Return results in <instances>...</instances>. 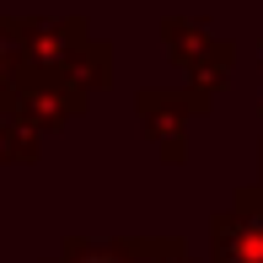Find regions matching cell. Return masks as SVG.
Returning a JSON list of instances; mask_svg holds the SVG:
<instances>
[{
  "label": "cell",
  "mask_w": 263,
  "mask_h": 263,
  "mask_svg": "<svg viewBox=\"0 0 263 263\" xmlns=\"http://www.w3.org/2000/svg\"><path fill=\"white\" fill-rule=\"evenodd\" d=\"M91 263H102V258H91Z\"/></svg>",
  "instance_id": "obj_1"
}]
</instances>
